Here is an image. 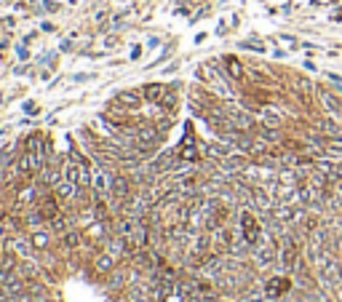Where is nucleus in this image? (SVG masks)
I'll return each instance as SVG.
<instances>
[{"mask_svg": "<svg viewBox=\"0 0 342 302\" xmlns=\"http://www.w3.org/2000/svg\"><path fill=\"white\" fill-rule=\"evenodd\" d=\"M241 222H243L246 241H249V243H254V241H256V235H260V228L254 225V217H251V214H243V217H241Z\"/></svg>", "mask_w": 342, "mask_h": 302, "instance_id": "f257e3e1", "label": "nucleus"}, {"mask_svg": "<svg viewBox=\"0 0 342 302\" xmlns=\"http://www.w3.org/2000/svg\"><path fill=\"white\" fill-rule=\"evenodd\" d=\"M166 94H168V91H166L163 86H147V89H145V97H147L150 102H163Z\"/></svg>", "mask_w": 342, "mask_h": 302, "instance_id": "f03ea898", "label": "nucleus"}, {"mask_svg": "<svg viewBox=\"0 0 342 302\" xmlns=\"http://www.w3.org/2000/svg\"><path fill=\"white\" fill-rule=\"evenodd\" d=\"M321 99H324V105H326L329 112H334L337 118H342V105H339L334 97H329V94H321Z\"/></svg>", "mask_w": 342, "mask_h": 302, "instance_id": "7ed1b4c3", "label": "nucleus"}, {"mask_svg": "<svg viewBox=\"0 0 342 302\" xmlns=\"http://www.w3.org/2000/svg\"><path fill=\"white\" fill-rule=\"evenodd\" d=\"M75 193V182H70V179H64V182L56 185V195L59 198H70Z\"/></svg>", "mask_w": 342, "mask_h": 302, "instance_id": "20e7f679", "label": "nucleus"}, {"mask_svg": "<svg viewBox=\"0 0 342 302\" xmlns=\"http://www.w3.org/2000/svg\"><path fill=\"white\" fill-rule=\"evenodd\" d=\"M225 62H227V72H230V75H233V78H241V75H243V70H241V64H238V62H235V59H233V56H227V59H225Z\"/></svg>", "mask_w": 342, "mask_h": 302, "instance_id": "39448f33", "label": "nucleus"}, {"mask_svg": "<svg viewBox=\"0 0 342 302\" xmlns=\"http://www.w3.org/2000/svg\"><path fill=\"white\" fill-rule=\"evenodd\" d=\"M120 102H123V105H129V107H137L139 97H137V94H120Z\"/></svg>", "mask_w": 342, "mask_h": 302, "instance_id": "423d86ee", "label": "nucleus"}, {"mask_svg": "<svg viewBox=\"0 0 342 302\" xmlns=\"http://www.w3.org/2000/svg\"><path fill=\"white\" fill-rule=\"evenodd\" d=\"M94 185H97V190L102 193V190H107V179H104V174L102 171H97V179H94Z\"/></svg>", "mask_w": 342, "mask_h": 302, "instance_id": "0eeeda50", "label": "nucleus"}, {"mask_svg": "<svg viewBox=\"0 0 342 302\" xmlns=\"http://www.w3.org/2000/svg\"><path fill=\"white\" fill-rule=\"evenodd\" d=\"M97 268H99V270H110V257H102V260L97 262Z\"/></svg>", "mask_w": 342, "mask_h": 302, "instance_id": "6e6552de", "label": "nucleus"}, {"mask_svg": "<svg viewBox=\"0 0 342 302\" xmlns=\"http://www.w3.org/2000/svg\"><path fill=\"white\" fill-rule=\"evenodd\" d=\"M67 243H70V246H75V243H78V235H75V233L67 235Z\"/></svg>", "mask_w": 342, "mask_h": 302, "instance_id": "1a4fd4ad", "label": "nucleus"}]
</instances>
